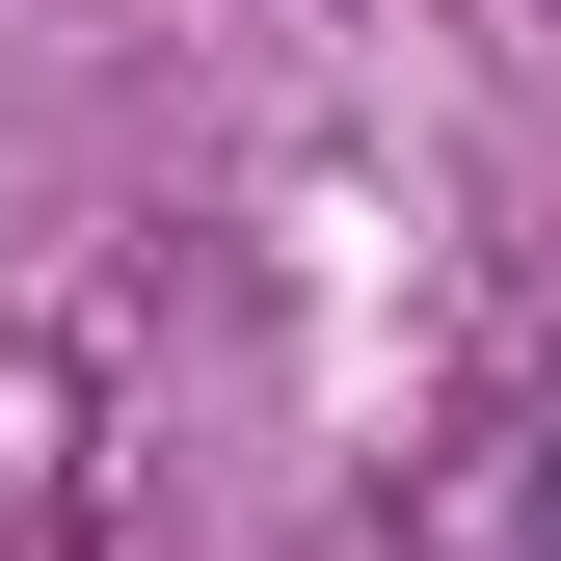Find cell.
<instances>
[{
  "label": "cell",
  "instance_id": "1",
  "mask_svg": "<svg viewBox=\"0 0 561 561\" xmlns=\"http://www.w3.org/2000/svg\"><path fill=\"white\" fill-rule=\"evenodd\" d=\"M535 561H561V481H535Z\"/></svg>",
  "mask_w": 561,
  "mask_h": 561
}]
</instances>
